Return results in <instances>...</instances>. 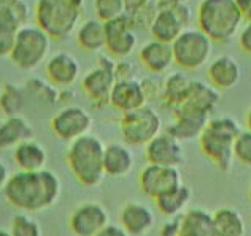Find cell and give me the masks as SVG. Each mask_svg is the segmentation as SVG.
<instances>
[{
    "instance_id": "obj_1",
    "label": "cell",
    "mask_w": 251,
    "mask_h": 236,
    "mask_svg": "<svg viewBox=\"0 0 251 236\" xmlns=\"http://www.w3.org/2000/svg\"><path fill=\"white\" fill-rule=\"evenodd\" d=\"M62 192L59 176L51 170L21 172L11 174L3 187L5 200L13 208L34 213L56 205Z\"/></svg>"
},
{
    "instance_id": "obj_2",
    "label": "cell",
    "mask_w": 251,
    "mask_h": 236,
    "mask_svg": "<svg viewBox=\"0 0 251 236\" xmlns=\"http://www.w3.org/2000/svg\"><path fill=\"white\" fill-rule=\"evenodd\" d=\"M196 21L203 34L213 43H227L237 37L245 22L237 0H201Z\"/></svg>"
},
{
    "instance_id": "obj_3",
    "label": "cell",
    "mask_w": 251,
    "mask_h": 236,
    "mask_svg": "<svg viewBox=\"0 0 251 236\" xmlns=\"http://www.w3.org/2000/svg\"><path fill=\"white\" fill-rule=\"evenodd\" d=\"M242 132L239 121L232 116L210 117L205 129L202 130L199 140V148L202 154L213 165L227 173L234 165L232 144L237 135Z\"/></svg>"
},
{
    "instance_id": "obj_4",
    "label": "cell",
    "mask_w": 251,
    "mask_h": 236,
    "mask_svg": "<svg viewBox=\"0 0 251 236\" xmlns=\"http://www.w3.org/2000/svg\"><path fill=\"white\" fill-rule=\"evenodd\" d=\"M103 150L105 143L91 133L69 143L65 160L75 179L84 187H97L103 181Z\"/></svg>"
},
{
    "instance_id": "obj_5",
    "label": "cell",
    "mask_w": 251,
    "mask_h": 236,
    "mask_svg": "<svg viewBox=\"0 0 251 236\" xmlns=\"http://www.w3.org/2000/svg\"><path fill=\"white\" fill-rule=\"evenodd\" d=\"M86 0H37L34 18L52 40H65L81 22Z\"/></svg>"
},
{
    "instance_id": "obj_6",
    "label": "cell",
    "mask_w": 251,
    "mask_h": 236,
    "mask_svg": "<svg viewBox=\"0 0 251 236\" xmlns=\"http://www.w3.org/2000/svg\"><path fill=\"white\" fill-rule=\"evenodd\" d=\"M52 38L37 24H24L18 29L10 57L23 71H32L48 59Z\"/></svg>"
},
{
    "instance_id": "obj_7",
    "label": "cell",
    "mask_w": 251,
    "mask_h": 236,
    "mask_svg": "<svg viewBox=\"0 0 251 236\" xmlns=\"http://www.w3.org/2000/svg\"><path fill=\"white\" fill-rule=\"evenodd\" d=\"M170 44L174 64L183 71H196L210 62L215 43L199 27H186Z\"/></svg>"
},
{
    "instance_id": "obj_8",
    "label": "cell",
    "mask_w": 251,
    "mask_h": 236,
    "mask_svg": "<svg viewBox=\"0 0 251 236\" xmlns=\"http://www.w3.org/2000/svg\"><path fill=\"white\" fill-rule=\"evenodd\" d=\"M120 132L127 146H145L162 132V117L154 108L145 105L121 114Z\"/></svg>"
},
{
    "instance_id": "obj_9",
    "label": "cell",
    "mask_w": 251,
    "mask_h": 236,
    "mask_svg": "<svg viewBox=\"0 0 251 236\" xmlns=\"http://www.w3.org/2000/svg\"><path fill=\"white\" fill-rule=\"evenodd\" d=\"M115 57L108 52L97 57V65L81 76V89L96 107H105L110 102V94L115 84Z\"/></svg>"
},
{
    "instance_id": "obj_10",
    "label": "cell",
    "mask_w": 251,
    "mask_h": 236,
    "mask_svg": "<svg viewBox=\"0 0 251 236\" xmlns=\"http://www.w3.org/2000/svg\"><path fill=\"white\" fill-rule=\"evenodd\" d=\"M191 21H193V10L188 3L159 6L148 32L154 40L172 43L184 29L189 27Z\"/></svg>"
},
{
    "instance_id": "obj_11",
    "label": "cell",
    "mask_w": 251,
    "mask_h": 236,
    "mask_svg": "<svg viewBox=\"0 0 251 236\" xmlns=\"http://www.w3.org/2000/svg\"><path fill=\"white\" fill-rule=\"evenodd\" d=\"M94 119L88 109L76 105H67L52 116L50 122L52 135L61 141H74L91 132Z\"/></svg>"
},
{
    "instance_id": "obj_12",
    "label": "cell",
    "mask_w": 251,
    "mask_h": 236,
    "mask_svg": "<svg viewBox=\"0 0 251 236\" xmlns=\"http://www.w3.org/2000/svg\"><path fill=\"white\" fill-rule=\"evenodd\" d=\"M183 176L178 167H166L148 163L138 174V186L142 192L150 198H159L161 195L170 192L172 189L180 186Z\"/></svg>"
},
{
    "instance_id": "obj_13",
    "label": "cell",
    "mask_w": 251,
    "mask_h": 236,
    "mask_svg": "<svg viewBox=\"0 0 251 236\" xmlns=\"http://www.w3.org/2000/svg\"><path fill=\"white\" fill-rule=\"evenodd\" d=\"M137 32L129 24L126 13L120 18L105 22V49L111 57H129L137 49Z\"/></svg>"
},
{
    "instance_id": "obj_14",
    "label": "cell",
    "mask_w": 251,
    "mask_h": 236,
    "mask_svg": "<svg viewBox=\"0 0 251 236\" xmlns=\"http://www.w3.org/2000/svg\"><path fill=\"white\" fill-rule=\"evenodd\" d=\"M145 157H147L148 163L178 168L186 162L183 143L174 138L167 132H161L150 143L145 144Z\"/></svg>"
},
{
    "instance_id": "obj_15",
    "label": "cell",
    "mask_w": 251,
    "mask_h": 236,
    "mask_svg": "<svg viewBox=\"0 0 251 236\" xmlns=\"http://www.w3.org/2000/svg\"><path fill=\"white\" fill-rule=\"evenodd\" d=\"M45 75L56 87H72L80 80L81 64L69 51H57L45 61Z\"/></svg>"
},
{
    "instance_id": "obj_16",
    "label": "cell",
    "mask_w": 251,
    "mask_h": 236,
    "mask_svg": "<svg viewBox=\"0 0 251 236\" xmlns=\"http://www.w3.org/2000/svg\"><path fill=\"white\" fill-rule=\"evenodd\" d=\"M108 213L99 203H83L70 215L69 225L75 236H96L108 225Z\"/></svg>"
},
{
    "instance_id": "obj_17",
    "label": "cell",
    "mask_w": 251,
    "mask_h": 236,
    "mask_svg": "<svg viewBox=\"0 0 251 236\" xmlns=\"http://www.w3.org/2000/svg\"><path fill=\"white\" fill-rule=\"evenodd\" d=\"M172 113H174V121L167 126L166 132L181 143L199 138L202 130L205 129L210 119L205 114L196 113V111H189L184 108H176Z\"/></svg>"
},
{
    "instance_id": "obj_18",
    "label": "cell",
    "mask_w": 251,
    "mask_h": 236,
    "mask_svg": "<svg viewBox=\"0 0 251 236\" xmlns=\"http://www.w3.org/2000/svg\"><path fill=\"white\" fill-rule=\"evenodd\" d=\"M148 103V98L143 92V87L140 84V80H124V81H115L113 89L110 94V102L116 111L121 114L129 113L145 107Z\"/></svg>"
},
{
    "instance_id": "obj_19",
    "label": "cell",
    "mask_w": 251,
    "mask_h": 236,
    "mask_svg": "<svg viewBox=\"0 0 251 236\" xmlns=\"http://www.w3.org/2000/svg\"><path fill=\"white\" fill-rule=\"evenodd\" d=\"M208 83L218 90H229L235 87L242 80V67L235 57L221 54L208 64Z\"/></svg>"
},
{
    "instance_id": "obj_20",
    "label": "cell",
    "mask_w": 251,
    "mask_h": 236,
    "mask_svg": "<svg viewBox=\"0 0 251 236\" xmlns=\"http://www.w3.org/2000/svg\"><path fill=\"white\" fill-rule=\"evenodd\" d=\"M220 92L221 90H218L215 86H211L210 83L201 81V80H193L186 102L178 108L196 111V113H201V114H205V116L211 117V114L215 113L216 107L220 105V100H221Z\"/></svg>"
},
{
    "instance_id": "obj_21",
    "label": "cell",
    "mask_w": 251,
    "mask_h": 236,
    "mask_svg": "<svg viewBox=\"0 0 251 236\" xmlns=\"http://www.w3.org/2000/svg\"><path fill=\"white\" fill-rule=\"evenodd\" d=\"M138 61L151 75L166 73L174 64L172 44L153 38L138 49Z\"/></svg>"
},
{
    "instance_id": "obj_22",
    "label": "cell",
    "mask_w": 251,
    "mask_h": 236,
    "mask_svg": "<svg viewBox=\"0 0 251 236\" xmlns=\"http://www.w3.org/2000/svg\"><path fill=\"white\" fill-rule=\"evenodd\" d=\"M120 224L130 236H143L153 228L154 214L143 203L132 201L121 209Z\"/></svg>"
},
{
    "instance_id": "obj_23",
    "label": "cell",
    "mask_w": 251,
    "mask_h": 236,
    "mask_svg": "<svg viewBox=\"0 0 251 236\" xmlns=\"http://www.w3.org/2000/svg\"><path fill=\"white\" fill-rule=\"evenodd\" d=\"M134 168V154L127 144L110 143L105 144L103 150V170L105 176L110 178H124Z\"/></svg>"
},
{
    "instance_id": "obj_24",
    "label": "cell",
    "mask_w": 251,
    "mask_h": 236,
    "mask_svg": "<svg viewBox=\"0 0 251 236\" xmlns=\"http://www.w3.org/2000/svg\"><path fill=\"white\" fill-rule=\"evenodd\" d=\"M34 138V127L21 114L6 116L0 122V149H11L19 143Z\"/></svg>"
},
{
    "instance_id": "obj_25",
    "label": "cell",
    "mask_w": 251,
    "mask_h": 236,
    "mask_svg": "<svg viewBox=\"0 0 251 236\" xmlns=\"http://www.w3.org/2000/svg\"><path fill=\"white\" fill-rule=\"evenodd\" d=\"M13 160L21 172H38L43 170L48 160L45 148L34 138L25 140L13 148Z\"/></svg>"
},
{
    "instance_id": "obj_26",
    "label": "cell",
    "mask_w": 251,
    "mask_h": 236,
    "mask_svg": "<svg viewBox=\"0 0 251 236\" xmlns=\"http://www.w3.org/2000/svg\"><path fill=\"white\" fill-rule=\"evenodd\" d=\"M191 83H193V80L183 70L169 73L166 80H162V92H161L162 103L172 111L181 107L188 98Z\"/></svg>"
},
{
    "instance_id": "obj_27",
    "label": "cell",
    "mask_w": 251,
    "mask_h": 236,
    "mask_svg": "<svg viewBox=\"0 0 251 236\" xmlns=\"http://www.w3.org/2000/svg\"><path fill=\"white\" fill-rule=\"evenodd\" d=\"M176 236H216L211 214L202 208L184 211L181 214V224Z\"/></svg>"
},
{
    "instance_id": "obj_28",
    "label": "cell",
    "mask_w": 251,
    "mask_h": 236,
    "mask_svg": "<svg viewBox=\"0 0 251 236\" xmlns=\"http://www.w3.org/2000/svg\"><path fill=\"white\" fill-rule=\"evenodd\" d=\"M76 44L86 52H100L105 49V22L92 18L78 24Z\"/></svg>"
},
{
    "instance_id": "obj_29",
    "label": "cell",
    "mask_w": 251,
    "mask_h": 236,
    "mask_svg": "<svg viewBox=\"0 0 251 236\" xmlns=\"http://www.w3.org/2000/svg\"><path fill=\"white\" fill-rule=\"evenodd\" d=\"M211 220L216 236H245L247 233L245 220L235 208H218L211 214Z\"/></svg>"
},
{
    "instance_id": "obj_30",
    "label": "cell",
    "mask_w": 251,
    "mask_h": 236,
    "mask_svg": "<svg viewBox=\"0 0 251 236\" xmlns=\"http://www.w3.org/2000/svg\"><path fill=\"white\" fill-rule=\"evenodd\" d=\"M191 198H193V190H191L189 186L181 182L180 186H176L170 192L161 195L154 201L161 214H164L166 217H174V215H180L186 211Z\"/></svg>"
},
{
    "instance_id": "obj_31",
    "label": "cell",
    "mask_w": 251,
    "mask_h": 236,
    "mask_svg": "<svg viewBox=\"0 0 251 236\" xmlns=\"http://www.w3.org/2000/svg\"><path fill=\"white\" fill-rule=\"evenodd\" d=\"M0 19L11 22L16 27L27 24L30 8L25 0H0Z\"/></svg>"
},
{
    "instance_id": "obj_32",
    "label": "cell",
    "mask_w": 251,
    "mask_h": 236,
    "mask_svg": "<svg viewBox=\"0 0 251 236\" xmlns=\"http://www.w3.org/2000/svg\"><path fill=\"white\" fill-rule=\"evenodd\" d=\"M157 10H159V6H157V3L154 2V0H151V2L138 6V8H135V10L126 11V16H127V21L135 32L137 30H147L148 32L151 24H153V21H154V16H156Z\"/></svg>"
},
{
    "instance_id": "obj_33",
    "label": "cell",
    "mask_w": 251,
    "mask_h": 236,
    "mask_svg": "<svg viewBox=\"0 0 251 236\" xmlns=\"http://www.w3.org/2000/svg\"><path fill=\"white\" fill-rule=\"evenodd\" d=\"M24 107V92L15 84H5L0 90V108L6 116H15L21 113Z\"/></svg>"
},
{
    "instance_id": "obj_34",
    "label": "cell",
    "mask_w": 251,
    "mask_h": 236,
    "mask_svg": "<svg viewBox=\"0 0 251 236\" xmlns=\"http://www.w3.org/2000/svg\"><path fill=\"white\" fill-rule=\"evenodd\" d=\"M25 87L30 94H34L37 98L48 103H54L61 97V87H56L52 83H50L48 80H42V78H30Z\"/></svg>"
},
{
    "instance_id": "obj_35",
    "label": "cell",
    "mask_w": 251,
    "mask_h": 236,
    "mask_svg": "<svg viewBox=\"0 0 251 236\" xmlns=\"http://www.w3.org/2000/svg\"><path fill=\"white\" fill-rule=\"evenodd\" d=\"M92 8H94L96 18L102 22H108L126 13L123 0H94Z\"/></svg>"
},
{
    "instance_id": "obj_36",
    "label": "cell",
    "mask_w": 251,
    "mask_h": 236,
    "mask_svg": "<svg viewBox=\"0 0 251 236\" xmlns=\"http://www.w3.org/2000/svg\"><path fill=\"white\" fill-rule=\"evenodd\" d=\"M234 160L242 163L243 167L251 168V132L250 130H242L237 135L232 144Z\"/></svg>"
},
{
    "instance_id": "obj_37",
    "label": "cell",
    "mask_w": 251,
    "mask_h": 236,
    "mask_svg": "<svg viewBox=\"0 0 251 236\" xmlns=\"http://www.w3.org/2000/svg\"><path fill=\"white\" fill-rule=\"evenodd\" d=\"M11 236H42V228L38 222L25 214H18L11 220Z\"/></svg>"
},
{
    "instance_id": "obj_38",
    "label": "cell",
    "mask_w": 251,
    "mask_h": 236,
    "mask_svg": "<svg viewBox=\"0 0 251 236\" xmlns=\"http://www.w3.org/2000/svg\"><path fill=\"white\" fill-rule=\"evenodd\" d=\"M18 29L19 27L13 25L11 22L0 19V57L10 56L13 44H15Z\"/></svg>"
},
{
    "instance_id": "obj_39",
    "label": "cell",
    "mask_w": 251,
    "mask_h": 236,
    "mask_svg": "<svg viewBox=\"0 0 251 236\" xmlns=\"http://www.w3.org/2000/svg\"><path fill=\"white\" fill-rule=\"evenodd\" d=\"M115 80L116 81H124V80H135L137 78V68L135 64L129 61V57L116 59L115 61Z\"/></svg>"
},
{
    "instance_id": "obj_40",
    "label": "cell",
    "mask_w": 251,
    "mask_h": 236,
    "mask_svg": "<svg viewBox=\"0 0 251 236\" xmlns=\"http://www.w3.org/2000/svg\"><path fill=\"white\" fill-rule=\"evenodd\" d=\"M140 84L143 87V92L147 95L148 102L150 100H154V98H161V92H162V80L154 76H147V78H142Z\"/></svg>"
},
{
    "instance_id": "obj_41",
    "label": "cell",
    "mask_w": 251,
    "mask_h": 236,
    "mask_svg": "<svg viewBox=\"0 0 251 236\" xmlns=\"http://www.w3.org/2000/svg\"><path fill=\"white\" fill-rule=\"evenodd\" d=\"M237 37H239V48L247 56H251V21L243 22Z\"/></svg>"
},
{
    "instance_id": "obj_42",
    "label": "cell",
    "mask_w": 251,
    "mask_h": 236,
    "mask_svg": "<svg viewBox=\"0 0 251 236\" xmlns=\"http://www.w3.org/2000/svg\"><path fill=\"white\" fill-rule=\"evenodd\" d=\"M169 219L170 220L161 228V236H176L178 235L180 224H181V214L174 215V217H169Z\"/></svg>"
},
{
    "instance_id": "obj_43",
    "label": "cell",
    "mask_w": 251,
    "mask_h": 236,
    "mask_svg": "<svg viewBox=\"0 0 251 236\" xmlns=\"http://www.w3.org/2000/svg\"><path fill=\"white\" fill-rule=\"evenodd\" d=\"M96 236H130L121 225H107L103 227Z\"/></svg>"
},
{
    "instance_id": "obj_44",
    "label": "cell",
    "mask_w": 251,
    "mask_h": 236,
    "mask_svg": "<svg viewBox=\"0 0 251 236\" xmlns=\"http://www.w3.org/2000/svg\"><path fill=\"white\" fill-rule=\"evenodd\" d=\"M237 5L242 11V16L245 21H251V0H237Z\"/></svg>"
},
{
    "instance_id": "obj_45",
    "label": "cell",
    "mask_w": 251,
    "mask_h": 236,
    "mask_svg": "<svg viewBox=\"0 0 251 236\" xmlns=\"http://www.w3.org/2000/svg\"><path fill=\"white\" fill-rule=\"evenodd\" d=\"M148 2H151V0H123L126 11H132V10H135V8H138V6H142Z\"/></svg>"
},
{
    "instance_id": "obj_46",
    "label": "cell",
    "mask_w": 251,
    "mask_h": 236,
    "mask_svg": "<svg viewBox=\"0 0 251 236\" xmlns=\"http://www.w3.org/2000/svg\"><path fill=\"white\" fill-rule=\"evenodd\" d=\"M10 178V173H8V168H6L5 163L0 160V190H3L6 181Z\"/></svg>"
},
{
    "instance_id": "obj_47",
    "label": "cell",
    "mask_w": 251,
    "mask_h": 236,
    "mask_svg": "<svg viewBox=\"0 0 251 236\" xmlns=\"http://www.w3.org/2000/svg\"><path fill=\"white\" fill-rule=\"evenodd\" d=\"M157 6H175V5H181V3H188L189 0H154Z\"/></svg>"
},
{
    "instance_id": "obj_48",
    "label": "cell",
    "mask_w": 251,
    "mask_h": 236,
    "mask_svg": "<svg viewBox=\"0 0 251 236\" xmlns=\"http://www.w3.org/2000/svg\"><path fill=\"white\" fill-rule=\"evenodd\" d=\"M245 126H247V130H250V132H251V108H250V111L247 113V117H245Z\"/></svg>"
},
{
    "instance_id": "obj_49",
    "label": "cell",
    "mask_w": 251,
    "mask_h": 236,
    "mask_svg": "<svg viewBox=\"0 0 251 236\" xmlns=\"http://www.w3.org/2000/svg\"><path fill=\"white\" fill-rule=\"evenodd\" d=\"M0 236H11V233L6 230H0Z\"/></svg>"
},
{
    "instance_id": "obj_50",
    "label": "cell",
    "mask_w": 251,
    "mask_h": 236,
    "mask_svg": "<svg viewBox=\"0 0 251 236\" xmlns=\"http://www.w3.org/2000/svg\"><path fill=\"white\" fill-rule=\"evenodd\" d=\"M248 198H250V201H251V184H250V189H248Z\"/></svg>"
},
{
    "instance_id": "obj_51",
    "label": "cell",
    "mask_w": 251,
    "mask_h": 236,
    "mask_svg": "<svg viewBox=\"0 0 251 236\" xmlns=\"http://www.w3.org/2000/svg\"><path fill=\"white\" fill-rule=\"evenodd\" d=\"M0 122H2V119H0Z\"/></svg>"
}]
</instances>
